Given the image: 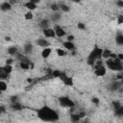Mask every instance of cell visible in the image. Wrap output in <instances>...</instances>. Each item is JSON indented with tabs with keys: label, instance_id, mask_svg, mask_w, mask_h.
<instances>
[{
	"label": "cell",
	"instance_id": "cell-1",
	"mask_svg": "<svg viewBox=\"0 0 123 123\" xmlns=\"http://www.w3.org/2000/svg\"><path fill=\"white\" fill-rule=\"evenodd\" d=\"M37 116L38 119H40L43 122H49V123H55L59 121L60 115L57 111L53 110L49 106H42L37 111Z\"/></svg>",
	"mask_w": 123,
	"mask_h": 123
},
{
	"label": "cell",
	"instance_id": "cell-2",
	"mask_svg": "<svg viewBox=\"0 0 123 123\" xmlns=\"http://www.w3.org/2000/svg\"><path fill=\"white\" fill-rule=\"evenodd\" d=\"M102 55H103V48H101L98 45H94L93 49L89 52L87 59H86V63L89 66H94L95 62L97 61L102 60Z\"/></svg>",
	"mask_w": 123,
	"mask_h": 123
},
{
	"label": "cell",
	"instance_id": "cell-3",
	"mask_svg": "<svg viewBox=\"0 0 123 123\" xmlns=\"http://www.w3.org/2000/svg\"><path fill=\"white\" fill-rule=\"evenodd\" d=\"M105 65H106L107 68H109V69H111V70H112V71L118 72V71L123 70L122 62H120L117 58H115V59H111H111L106 60Z\"/></svg>",
	"mask_w": 123,
	"mask_h": 123
},
{
	"label": "cell",
	"instance_id": "cell-4",
	"mask_svg": "<svg viewBox=\"0 0 123 123\" xmlns=\"http://www.w3.org/2000/svg\"><path fill=\"white\" fill-rule=\"evenodd\" d=\"M59 101V104L61 107L62 108H68V109H72L75 107V102L69 97V96H66V95H63V96H61L59 97L58 99Z\"/></svg>",
	"mask_w": 123,
	"mask_h": 123
},
{
	"label": "cell",
	"instance_id": "cell-5",
	"mask_svg": "<svg viewBox=\"0 0 123 123\" xmlns=\"http://www.w3.org/2000/svg\"><path fill=\"white\" fill-rule=\"evenodd\" d=\"M59 79L63 83V85L65 86H74V80H73V78L70 77V76H68L64 71L62 72V74H61V76H60Z\"/></svg>",
	"mask_w": 123,
	"mask_h": 123
},
{
	"label": "cell",
	"instance_id": "cell-6",
	"mask_svg": "<svg viewBox=\"0 0 123 123\" xmlns=\"http://www.w3.org/2000/svg\"><path fill=\"white\" fill-rule=\"evenodd\" d=\"M93 73H94V75L96 77H103V76H105L106 73H107V67H106V65L102 64V65H99V66L94 67Z\"/></svg>",
	"mask_w": 123,
	"mask_h": 123
},
{
	"label": "cell",
	"instance_id": "cell-7",
	"mask_svg": "<svg viewBox=\"0 0 123 123\" xmlns=\"http://www.w3.org/2000/svg\"><path fill=\"white\" fill-rule=\"evenodd\" d=\"M37 3H39V1H37V0H30V1H27V2L24 3V7L28 11L33 12V11H35L37 9Z\"/></svg>",
	"mask_w": 123,
	"mask_h": 123
},
{
	"label": "cell",
	"instance_id": "cell-8",
	"mask_svg": "<svg viewBox=\"0 0 123 123\" xmlns=\"http://www.w3.org/2000/svg\"><path fill=\"white\" fill-rule=\"evenodd\" d=\"M54 31H55V34H56V37H63L65 35H66V32L65 30L59 24H55L54 26Z\"/></svg>",
	"mask_w": 123,
	"mask_h": 123
},
{
	"label": "cell",
	"instance_id": "cell-9",
	"mask_svg": "<svg viewBox=\"0 0 123 123\" xmlns=\"http://www.w3.org/2000/svg\"><path fill=\"white\" fill-rule=\"evenodd\" d=\"M36 44H37V46L41 47L42 49L47 48V47L50 46V42H49V40H48L47 38H45V37H39V38H37V39L36 40Z\"/></svg>",
	"mask_w": 123,
	"mask_h": 123
},
{
	"label": "cell",
	"instance_id": "cell-10",
	"mask_svg": "<svg viewBox=\"0 0 123 123\" xmlns=\"http://www.w3.org/2000/svg\"><path fill=\"white\" fill-rule=\"evenodd\" d=\"M42 34H43L45 38H54L56 37L54 28H48V29L42 30Z\"/></svg>",
	"mask_w": 123,
	"mask_h": 123
},
{
	"label": "cell",
	"instance_id": "cell-11",
	"mask_svg": "<svg viewBox=\"0 0 123 123\" xmlns=\"http://www.w3.org/2000/svg\"><path fill=\"white\" fill-rule=\"evenodd\" d=\"M62 46L67 51H75L76 50V46H75L74 42H70V41L65 40V41L62 42Z\"/></svg>",
	"mask_w": 123,
	"mask_h": 123
},
{
	"label": "cell",
	"instance_id": "cell-12",
	"mask_svg": "<svg viewBox=\"0 0 123 123\" xmlns=\"http://www.w3.org/2000/svg\"><path fill=\"white\" fill-rule=\"evenodd\" d=\"M7 53H8L11 57H13V56L17 57V56L19 55V52H18L17 47H16V46H13V45L8 47V49H7Z\"/></svg>",
	"mask_w": 123,
	"mask_h": 123
},
{
	"label": "cell",
	"instance_id": "cell-13",
	"mask_svg": "<svg viewBox=\"0 0 123 123\" xmlns=\"http://www.w3.org/2000/svg\"><path fill=\"white\" fill-rule=\"evenodd\" d=\"M12 3L9 2V1H4L0 4V10L2 12H8V11H11L12 10Z\"/></svg>",
	"mask_w": 123,
	"mask_h": 123
},
{
	"label": "cell",
	"instance_id": "cell-14",
	"mask_svg": "<svg viewBox=\"0 0 123 123\" xmlns=\"http://www.w3.org/2000/svg\"><path fill=\"white\" fill-rule=\"evenodd\" d=\"M51 54H52V48L51 47H47V48L42 49V51L40 53V56H41L42 59L46 60V59H48L51 56Z\"/></svg>",
	"mask_w": 123,
	"mask_h": 123
},
{
	"label": "cell",
	"instance_id": "cell-15",
	"mask_svg": "<svg viewBox=\"0 0 123 123\" xmlns=\"http://www.w3.org/2000/svg\"><path fill=\"white\" fill-rule=\"evenodd\" d=\"M61 18H62V14L58 12H53V13L51 14L50 20H51L52 22H54V23H57V22H59V21L61 20Z\"/></svg>",
	"mask_w": 123,
	"mask_h": 123
},
{
	"label": "cell",
	"instance_id": "cell-16",
	"mask_svg": "<svg viewBox=\"0 0 123 123\" xmlns=\"http://www.w3.org/2000/svg\"><path fill=\"white\" fill-rule=\"evenodd\" d=\"M112 52L110 50V49H108V48H105V49H103V55H102V58L104 59V60H108V59H111V57H112Z\"/></svg>",
	"mask_w": 123,
	"mask_h": 123
},
{
	"label": "cell",
	"instance_id": "cell-17",
	"mask_svg": "<svg viewBox=\"0 0 123 123\" xmlns=\"http://www.w3.org/2000/svg\"><path fill=\"white\" fill-rule=\"evenodd\" d=\"M0 70L3 71L4 73H6L7 75H10V74L12 72V65H7V64H5V65H3V66L0 67Z\"/></svg>",
	"mask_w": 123,
	"mask_h": 123
},
{
	"label": "cell",
	"instance_id": "cell-18",
	"mask_svg": "<svg viewBox=\"0 0 123 123\" xmlns=\"http://www.w3.org/2000/svg\"><path fill=\"white\" fill-rule=\"evenodd\" d=\"M23 49H24V52L26 54H31L33 52V50H34V46H33V44L31 42H28V43H26L24 45Z\"/></svg>",
	"mask_w": 123,
	"mask_h": 123
},
{
	"label": "cell",
	"instance_id": "cell-19",
	"mask_svg": "<svg viewBox=\"0 0 123 123\" xmlns=\"http://www.w3.org/2000/svg\"><path fill=\"white\" fill-rule=\"evenodd\" d=\"M11 109L12 111H21L23 109V106L21 105L20 102H16V103H13L11 105Z\"/></svg>",
	"mask_w": 123,
	"mask_h": 123
},
{
	"label": "cell",
	"instance_id": "cell-20",
	"mask_svg": "<svg viewBox=\"0 0 123 123\" xmlns=\"http://www.w3.org/2000/svg\"><path fill=\"white\" fill-rule=\"evenodd\" d=\"M81 116L79 113H71L70 114V120L72 123H78L80 120H81Z\"/></svg>",
	"mask_w": 123,
	"mask_h": 123
},
{
	"label": "cell",
	"instance_id": "cell-21",
	"mask_svg": "<svg viewBox=\"0 0 123 123\" xmlns=\"http://www.w3.org/2000/svg\"><path fill=\"white\" fill-rule=\"evenodd\" d=\"M49 19H42L40 22H39V27L42 29V30H45V29H48L50 28L49 27Z\"/></svg>",
	"mask_w": 123,
	"mask_h": 123
},
{
	"label": "cell",
	"instance_id": "cell-22",
	"mask_svg": "<svg viewBox=\"0 0 123 123\" xmlns=\"http://www.w3.org/2000/svg\"><path fill=\"white\" fill-rule=\"evenodd\" d=\"M115 43H116L117 45L123 46V34L118 33V34L115 36Z\"/></svg>",
	"mask_w": 123,
	"mask_h": 123
},
{
	"label": "cell",
	"instance_id": "cell-23",
	"mask_svg": "<svg viewBox=\"0 0 123 123\" xmlns=\"http://www.w3.org/2000/svg\"><path fill=\"white\" fill-rule=\"evenodd\" d=\"M56 54L58 57H64L66 56V51L62 48H57L56 49Z\"/></svg>",
	"mask_w": 123,
	"mask_h": 123
},
{
	"label": "cell",
	"instance_id": "cell-24",
	"mask_svg": "<svg viewBox=\"0 0 123 123\" xmlns=\"http://www.w3.org/2000/svg\"><path fill=\"white\" fill-rule=\"evenodd\" d=\"M114 115L117 116V117H122L123 118V106H121L117 110H114Z\"/></svg>",
	"mask_w": 123,
	"mask_h": 123
},
{
	"label": "cell",
	"instance_id": "cell-25",
	"mask_svg": "<svg viewBox=\"0 0 123 123\" xmlns=\"http://www.w3.org/2000/svg\"><path fill=\"white\" fill-rule=\"evenodd\" d=\"M59 6H60V10L62 12H68L70 11V8L66 4H64V3H61Z\"/></svg>",
	"mask_w": 123,
	"mask_h": 123
},
{
	"label": "cell",
	"instance_id": "cell-26",
	"mask_svg": "<svg viewBox=\"0 0 123 123\" xmlns=\"http://www.w3.org/2000/svg\"><path fill=\"white\" fill-rule=\"evenodd\" d=\"M7 89H8V84L6 83V81L1 80V81H0V91L4 92V91H6Z\"/></svg>",
	"mask_w": 123,
	"mask_h": 123
},
{
	"label": "cell",
	"instance_id": "cell-27",
	"mask_svg": "<svg viewBox=\"0 0 123 123\" xmlns=\"http://www.w3.org/2000/svg\"><path fill=\"white\" fill-rule=\"evenodd\" d=\"M33 18H34V14H33V12L27 11V12L24 13V19H25V20H32Z\"/></svg>",
	"mask_w": 123,
	"mask_h": 123
},
{
	"label": "cell",
	"instance_id": "cell-28",
	"mask_svg": "<svg viewBox=\"0 0 123 123\" xmlns=\"http://www.w3.org/2000/svg\"><path fill=\"white\" fill-rule=\"evenodd\" d=\"M62 72V71H61V70H59V69H54V70L51 71V76L54 77V78H60Z\"/></svg>",
	"mask_w": 123,
	"mask_h": 123
},
{
	"label": "cell",
	"instance_id": "cell-29",
	"mask_svg": "<svg viewBox=\"0 0 123 123\" xmlns=\"http://www.w3.org/2000/svg\"><path fill=\"white\" fill-rule=\"evenodd\" d=\"M111 106H112V109L113 110H117L118 108H120L122 106V104L119 101H117V100H113L112 103H111Z\"/></svg>",
	"mask_w": 123,
	"mask_h": 123
},
{
	"label": "cell",
	"instance_id": "cell-30",
	"mask_svg": "<svg viewBox=\"0 0 123 123\" xmlns=\"http://www.w3.org/2000/svg\"><path fill=\"white\" fill-rule=\"evenodd\" d=\"M77 28H78L79 30H81V31H85V30L86 29V24L83 23V22H78V23H77Z\"/></svg>",
	"mask_w": 123,
	"mask_h": 123
},
{
	"label": "cell",
	"instance_id": "cell-31",
	"mask_svg": "<svg viewBox=\"0 0 123 123\" xmlns=\"http://www.w3.org/2000/svg\"><path fill=\"white\" fill-rule=\"evenodd\" d=\"M50 7H51V10H52L54 12H58L60 11V6H59L58 4H56V3H55V4H52Z\"/></svg>",
	"mask_w": 123,
	"mask_h": 123
},
{
	"label": "cell",
	"instance_id": "cell-32",
	"mask_svg": "<svg viewBox=\"0 0 123 123\" xmlns=\"http://www.w3.org/2000/svg\"><path fill=\"white\" fill-rule=\"evenodd\" d=\"M119 83L118 82H114V83H112L111 85V89L112 90H116V89H118V87H119Z\"/></svg>",
	"mask_w": 123,
	"mask_h": 123
},
{
	"label": "cell",
	"instance_id": "cell-33",
	"mask_svg": "<svg viewBox=\"0 0 123 123\" xmlns=\"http://www.w3.org/2000/svg\"><path fill=\"white\" fill-rule=\"evenodd\" d=\"M10 100H11L12 104L16 103V102H19V101H18V96H17V95H12V96H11V97H10Z\"/></svg>",
	"mask_w": 123,
	"mask_h": 123
},
{
	"label": "cell",
	"instance_id": "cell-34",
	"mask_svg": "<svg viewBox=\"0 0 123 123\" xmlns=\"http://www.w3.org/2000/svg\"><path fill=\"white\" fill-rule=\"evenodd\" d=\"M91 103L94 104L95 106H98V105L100 104V100H99V98H97V97H92V98H91Z\"/></svg>",
	"mask_w": 123,
	"mask_h": 123
},
{
	"label": "cell",
	"instance_id": "cell-35",
	"mask_svg": "<svg viewBox=\"0 0 123 123\" xmlns=\"http://www.w3.org/2000/svg\"><path fill=\"white\" fill-rule=\"evenodd\" d=\"M117 24H123V14H119L116 18Z\"/></svg>",
	"mask_w": 123,
	"mask_h": 123
},
{
	"label": "cell",
	"instance_id": "cell-36",
	"mask_svg": "<svg viewBox=\"0 0 123 123\" xmlns=\"http://www.w3.org/2000/svg\"><path fill=\"white\" fill-rule=\"evenodd\" d=\"M12 62H13V59H12V58H10V59H7V60H6L5 64H7V65H12Z\"/></svg>",
	"mask_w": 123,
	"mask_h": 123
},
{
	"label": "cell",
	"instance_id": "cell-37",
	"mask_svg": "<svg viewBox=\"0 0 123 123\" xmlns=\"http://www.w3.org/2000/svg\"><path fill=\"white\" fill-rule=\"evenodd\" d=\"M74 36L73 35H68L67 37H66V40L67 41H70V42H73V40H74Z\"/></svg>",
	"mask_w": 123,
	"mask_h": 123
},
{
	"label": "cell",
	"instance_id": "cell-38",
	"mask_svg": "<svg viewBox=\"0 0 123 123\" xmlns=\"http://www.w3.org/2000/svg\"><path fill=\"white\" fill-rule=\"evenodd\" d=\"M115 5L118 7V8H123V0H118L115 2Z\"/></svg>",
	"mask_w": 123,
	"mask_h": 123
},
{
	"label": "cell",
	"instance_id": "cell-39",
	"mask_svg": "<svg viewBox=\"0 0 123 123\" xmlns=\"http://www.w3.org/2000/svg\"><path fill=\"white\" fill-rule=\"evenodd\" d=\"M117 59H118L120 62H123V53H118V54H117Z\"/></svg>",
	"mask_w": 123,
	"mask_h": 123
},
{
	"label": "cell",
	"instance_id": "cell-40",
	"mask_svg": "<svg viewBox=\"0 0 123 123\" xmlns=\"http://www.w3.org/2000/svg\"><path fill=\"white\" fill-rule=\"evenodd\" d=\"M79 114H80V116H81V118H84V117L86 116V112H80Z\"/></svg>",
	"mask_w": 123,
	"mask_h": 123
},
{
	"label": "cell",
	"instance_id": "cell-41",
	"mask_svg": "<svg viewBox=\"0 0 123 123\" xmlns=\"http://www.w3.org/2000/svg\"><path fill=\"white\" fill-rule=\"evenodd\" d=\"M0 110H1V111H0V112H1V113H3V112L5 111V109H4V107H3V106H1V107H0Z\"/></svg>",
	"mask_w": 123,
	"mask_h": 123
},
{
	"label": "cell",
	"instance_id": "cell-42",
	"mask_svg": "<svg viewBox=\"0 0 123 123\" xmlns=\"http://www.w3.org/2000/svg\"><path fill=\"white\" fill-rule=\"evenodd\" d=\"M5 40H6V41H11V37H5Z\"/></svg>",
	"mask_w": 123,
	"mask_h": 123
},
{
	"label": "cell",
	"instance_id": "cell-43",
	"mask_svg": "<svg viewBox=\"0 0 123 123\" xmlns=\"http://www.w3.org/2000/svg\"><path fill=\"white\" fill-rule=\"evenodd\" d=\"M27 82H28V83H32V79L28 78V79H27Z\"/></svg>",
	"mask_w": 123,
	"mask_h": 123
}]
</instances>
